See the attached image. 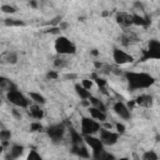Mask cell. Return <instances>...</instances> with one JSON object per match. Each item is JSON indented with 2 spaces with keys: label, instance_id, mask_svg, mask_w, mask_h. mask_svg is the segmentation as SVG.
I'll return each mask as SVG.
<instances>
[{
  "label": "cell",
  "instance_id": "6da1fadb",
  "mask_svg": "<svg viewBox=\"0 0 160 160\" xmlns=\"http://www.w3.org/2000/svg\"><path fill=\"white\" fill-rule=\"evenodd\" d=\"M125 78L129 82L130 90H138V89H146L151 86L155 82V79L146 72H134V71H126Z\"/></svg>",
  "mask_w": 160,
  "mask_h": 160
},
{
  "label": "cell",
  "instance_id": "7a4b0ae2",
  "mask_svg": "<svg viewBox=\"0 0 160 160\" xmlns=\"http://www.w3.org/2000/svg\"><path fill=\"white\" fill-rule=\"evenodd\" d=\"M6 98L11 104H14L15 106H19V108H28L30 105V100L21 91H19L16 88L8 90Z\"/></svg>",
  "mask_w": 160,
  "mask_h": 160
},
{
  "label": "cell",
  "instance_id": "3957f363",
  "mask_svg": "<svg viewBox=\"0 0 160 160\" xmlns=\"http://www.w3.org/2000/svg\"><path fill=\"white\" fill-rule=\"evenodd\" d=\"M54 46H55L56 52H59L61 55H69V54H74L76 51V46L74 45V42H71L65 36H59L55 40Z\"/></svg>",
  "mask_w": 160,
  "mask_h": 160
},
{
  "label": "cell",
  "instance_id": "277c9868",
  "mask_svg": "<svg viewBox=\"0 0 160 160\" xmlns=\"http://www.w3.org/2000/svg\"><path fill=\"white\" fill-rule=\"evenodd\" d=\"M100 122H98L95 119H90L86 116L81 118V134L84 135H92L100 130Z\"/></svg>",
  "mask_w": 160,
  "mask_h": 160
},
{
  "label": "cell",
  "instance_id": "5b68a950",
  "mask_svg": "<svg viewBox=\"0 0 160 160\" xmlns=\"http://www.w3.org/2000/svg\"><path fill=\"white\" fill-rule=\"evenodd\" d=\"M46 132L52 142H60L65 134V125L64 124H55L46 129Z\"/></svg>",
  "mask_w": 160,
  "mask_h": 160
},
{
  "label": "cell",
  "instance_id": "8992f818",
  "mask_svg": "<svg viewBox=\"0 0 160 160\" xmlns=\"http://www.w3.org/2000/svg\"><path fill=\"white\" fill-rule=\"evenodd\" d=\"M84 141L88 146L92 149V158L96 159L98 155L104 150V144L101 142L100 139L92 136V135H84Z\"/></svg>",
  "mask_w": 160,
  "mask_h": 160
},
{
  "label": "cell",
  "instance_id": "52a82bcc",
  "mask_svg": "<svg viewBox=\"0 0 160 160\" xmlns=\"http://www.w3.org/2000/svg\"><path fill=\"white\" fill-rule=\"evenodd\" d=\"M148 59H160V42L155 39L150 40L149 49L145 50L144 56L141 58V61H145Z\"/></svg>",
  "mask_w": 160,
  "mask_h": 160
},
{
  "label": "cell",
  "instance_id": "ba28073f",
  "mask_svg": "<svg viewBox=\"0 0 160 160\" xmlns=\"http://www.w3.org/2000/svg\"><path fill=\"white\" fill-rule=\"evenodd\" d=\"M100 140H101V142L104 144V145H114V144H116V141H118V139H119V134L118 132H112V131H110L109 129H105V128H100Z\"/></svg>",
  "mask_w": 160,
  "mask_h": 160
},
{
  "label": "cell",
  "instance_id": "9c48e42d",
  "mask_svg": "<svg viewBox=\"0 0 160 160\" xmlns=\"http://www.w3.org/2000/svg\"><path fill=\"white\" fill-rule=\"evenodd\" d=\"M112 58H114L115 64L118 65H124V64H129L134 61V58L131 55H129L124 50H120L119 48H115L112 50Z\"/></svg>",
  "mask_w": 160,
  "mask_h": 160
},
{
  "label": "cell",
  "instance_id": "30bf717a",
  "mask_svg": "<svg viewBox=\"0 0 160 160\" xmlns=\"http://www.w3.org/2000/svg\"><path fill=\"white\" fill-rule=\"evenodd\" d=\"M112 109H114L115 114H116L118 116H120L121 119H124V120H129L130 116H131L129 108H128L124 102H121V101H116V102L114 104Z\"/></svg>",
  "mask_w": 160,
  "mask_h": 160
},
{
  "label": "cell",
  "instance_id": "8fae6325",
  "mask_svg": "<svg viewBox=\"0 0 160 160\" xmlns=\"http://www.w3.org/2000/svg\"><path fill=\"white\" fill-rule=\"evenodd\" d=\"M116 22L122 28H128V26L132 25L131 15L130 14H125V12H118L116 14Z\"/></svg>",
  "mask_w": 160,
  "mask_h": 160
},
{
  "label": "cell",
  "instance_id": "7c38bea8",
  "mask_svg": "<svg viewBox=\"0 0 160 160\" xmlns=\"http://www.w3.org/2000/svg\"><path fill=\"white\" fill-rule=\"evenodd\" d=\"M72 152L75 155H78L79 158H84V159H89L90 158V154H89V150L85 145L81 144H76V145H72Z\"/></svg>",
  "mask_w": 160,
  "mask_h": 160
},
{
  "label": "cell",
  "instance_id": "4fadbf2b",
  "mask_svg": "<svg viewBox=\"0 0 160 160\" xmlns=\"http://www.w3.org/2000/svg\"><path fill=\"white\" fill-rule=\"evenodd\" d=\"M131 22L132 25H136V26H148L150 25V20L148 16H141L139 14H132L131 15Z\"/></svg>",
  "mask_w": 160,
  "mask_h": 160
},
{
  "label": "cell",
  "instance_id": "5bb4252c",
  "mask_svg": "<svg viewBox=\"0 0 160 160\" xmlns=\"http://www.w3.org/2000/svg\"><path fill=\"white\" fill-rule=\"evenodd\" d=\"M134 101H135V104H138V105H140V106L149 108V106L152 105L154 99H152L151 95H145V94H144V95H139Z\"/></svg>",
  "mask_w": 160,
  "mask_h": 160
},
{
  "label": "cell",
  "instance_id": "9a60e30c",
  "mask_svg": "<svg viewBox=\"0 0 160 160\" xmlns=\"http://www.w3.org/2000/svg\"><path fill=\"white\" fill-rule=\"evenodd\" d=\"M89 112H90V116L95 120H99V121H105L106 120V114L105 111L98 109V108H94V106H89Z\"/></svg>",
  "mask_w": 160,
  "mask_h": 160
},
{
  "label": "cell",
  "instance_id": "2e32d148",
  "mask_svg": "<svg viewBox=\"0 0 160 160\" xmlns=\"http://www.w3.org/2000/svg\"><path fill=\"white\" fill-rule=\"evenodd\" d=\"M24 150H25V148H24L22 145L14 144V145L11 146V149H10V154H9L6 158H8V159H9V158H10V159H18V158H20V156L22 155Z\"/></svg>",
  "mask_w": 160,
  "mask_h": 160
},
{
  "label": "cell",
  "instance_id": "e0dca14e",
  "mask_svg": "<svg viewBox=\"0 0 160 160\" xmlns=\"http://www.w3.org/2000/svg\"><path fill=\"white\" fill-rule=\"evenodd\" d=\"M69 131H70V140L72 142V145H76V144H81L84 141V136L82 134L78 132L72 126L69 128Z\"/></svg>",
  "mask_w": 160,
  "mask_h": 160
},
{
  "label": "cell",
  "instance_id": "ac0fdd59",
  "mask_svg": "<svg viewBox=\"0 0 160 160\" xmlns=\"http://www.w3.org/2000/svg\"><path fill=\"white\" fill-rule=\"evenodd\" d=\"M75 91H76V94L80 96L81 100H86V99H89V98L91 96L90 91H89L88 89H85L81 84H75Z\"/></svg>",
  "mask_w": 160,
  "mask_h": 160
},
{
  "label": "cell",
  "instance_id": "d6986e66",
  "mask_svg": "<svg viewBox=\"0 0 160 160\" xmlns=\"http://www.w3.org/2000/svg\"><path fill=\"white\" fill-rule=\"evenodd\" d=\"M30 115H31L34 119L40 120V119L44 118V110H42V109L40 108V105H38V104L31 105V106H30Z\"/></svg>",
  "mask_w": 160,
  "mask_h": 160
},
{
  "label": "cell",
  "instance_id": "ffe728a7",
  "mask_svg": "<svg viewBox=\"0 0 160 160\" xmlns=\"http://www.w3.org/2000/svg\"><path fill=\"white\" fill-rule=\"evenodd\" d=\"M136 41H138V39H136L135 35H132V34H124V35L120 36V42H121L122 45H125V46L131 45L132 42H136Z\"/></svg>",
  "mask_w": 160,
  "mask_h": 160
},
{
  "label": "cell",
  "instance_id": "44dd1931",
  "mask_svg": "<svg viewBox=\"0 0 160 160\" xmlns=\"http://www.w3.org/2000/svg\"><path fill=\"white\" fill-rule=\"evenodd\" d=\"M29 96H30V99L35 102V104H38V105H44L45 102H46V100H45V98L40 94V92H35V91H31L30 94H29Z\"/></svg>",
  "mask_w": 160,
  "mask_h": 160
},
{
  "label": "cell",
  "instance_id": "7402d4cb",
  "mask_svg": "<svg viewBox=\"0 0 160 160\" xmlns=\"http://www.w3.org/2000/svg\"><path fill=\"white\" fill-rule=\"evenodd\" d=\"M12 88H15V85L8 79V78H5V76H1L0 75V89H4V90H10V89H12Z\"/></svg>",
  "mask_w": 160,
  "mask_h": 160
},
{
  "label": "cell",
  "instance_id": "603a6c76",
  "mask_svg": "<svg viewBox=\"0 0 160 160\" xmlns=\"http://www.w3.org/2000/svg\"><path fill=\"white\" fill-rule=\"evenodd\" d=\"M89 101L94 105V108H98V109H100V110H102V111H105V105H104V102L101 101V100H99L98 98H95V96H90L89 98Z\"/></svg>",
  "mask_w": 160,
  "mask_h": 160
},
{
  "label": "cell",
  "instance_id": "cb8c5ba5",
  "mask_svg": "<svg viewBox=\"0 0 160 160\" xmlns=\"http://www.w3.org/2000/svg\"><path fill=\"white\" fill-rule=\"evenodd\" d=\"M4 24L6 26H24L25 25L24 21L18 20V19H5L4 20Z\"/></svg>",
  "mask_w": 160,
  "mask_h": 160
},
{
  "label": "cell",
  "instance_id": "d4e9b609",
  "mask_svg": "<svg viewBox=\"0 0 160 160\" xmlns=\"http://www.w3.org/2000/svg\"><path fill=\"white\" fill-rule=\"evenodd\" d=\"M5 61L8 64H16L18 62V54L16 52H8L5 56Z\"/></svg>",
  "mask_w": 160,
  "mask_h": 160
},
{
  "label": "cell",
  "instance_id": "484cf974",
  "mask_svg": "<svg viewBox=\"0 0 160 160\" xmlns=\"http://www.w3.org/2000/svg\"><path fill=\"white\" fill-rule=\"evenodd\" d=\"M158 159H159V155L156 152H154L152 150L146 151L142 155V160H158Z\"/></svg>",
  "mask_w": 160,
  "mask_h": 160
},
{
  "label": "cell",
  "instance_id": "4316f807",
  "mask_svg": "<svg viewBox=\"0 0 160 160\" xmlns=\"http://www.w3.org/2000/svg\"><path fill=\"white\" fill-rule=\"evenodd\" d=\"M11 139V131L10 130H0V141H9Z\"/></svg>",
  "mask_w": 160,
  "mask_h": 160
},
{
  "label": "cell",
  "instance_id": "83f0119b",
  "mask_svg": "<svg viewBox=\"0 0 160 160\" xmlns=\"http://www.w3.org/2000/svg\"><path fill=\"white\" fill-rule=\"evenodd\" d=\"M0 10H1L2 12H5V14H14V12L16 11V9H15L14 6H11V5H2V6L0 8Z\"/></svg>",
  "mask_w": 160,
  "mask_h": 160
},
{
  "label": "cell",
  "instance_id": "f1b7e54d",
  "mask_svg": "<svg viewBox=\"0 0 160 160\" xmlns=\"http://www.w3.org/2000/svg\"><path fill=\"white\" fill-rule=\"evenodd\" d=\"M46 79H49V80H58L59 79V72L56 70H50L46 74Z\"/></svg>",
  "mask_w": 160,
  "mask_h": 160
},
{
  "label": "cell",
  "instance_id": "f546056e",
  "mask_svg": "<svg viewBox=\"0 0 160 160\" xmlns=\"http://www.w3.org/2000/svg\"><path fill=\"white\" fill-rule=\"evenodd\" d=\"M81 85H82L85 89L90 90V89L92 88V85H94V81H92L91 79H84V80L81 81Z\"/></svg>",
  "mask_w": 160,
  "mask_h": 160
},
{
  "label": "cell",
  "instance_id": "4dcf8cb0",
  "mask_svg": "<svg viewBox=\"0 0 160 160\" xmlns=\"http://www.w3.org/2000/svg\"><path fill=\"white\" fill-rule=\"evenodd\" d=\"M66 60L65 59H55V61H54V65L56 66V68H65L66 66Z\"/></svg>",
  "mask_w": 160,
  "mask_h": 160
},
{
  "label": "cell",
  "instance_id": "1f68e13d",
  "mask_svg": "<svg viewBox=\"0 0 160 160\" xmlns=\"http://www.w3.org/2000/svg\"><path fill=\"white\" fill-rule=\"evenodd\" d=\"M28 159L29 160H41V156L35 151V150H31L28 155Z\"/></svg>",
  "mask_w": 160,
  "mask_h": 160
},
{
  "label": "cell",
  "instance_id": "d6a6232c",
  "mask_svg": "<svg viewBox=\"0 0 160 160\" xmlns=\"http://www.w3.org/2000/svg\"><path fill=\"white\" fill-rule=\"evenodd\" d=\"M41 130H42V125L40 122H31L30 131H41Z\"/></svg>",
  "mask_w": 160,
  "mask_h": 160
},
{
  "label": "cell",
  "instance_id": "836d02e7",
  "mask_svg": "<svg viewBox=\"0 0 160 160\" xmlns=\"http://www.w3.org/2000/svg\"><path fill=\"white\" fill-rule=\"evenodd\" d=\"M60 28L59 26H51L50 29H48V30H45V32H48V34H54V35H59L60 34Z\"/></svg>",
  "mask_w": 160,
  "mask_h": 160
},
{
  "label": "cell",
  "instance_id": "e575fe53",
  "mask_svg": "<svg viewBox=\"0 0 160 160\" xmlns=\"http://www.w3.org/2000/svg\"><path fill=\"white\" fill-rule=\"evenodd\" d=\"M115 128H116V130H118V134H124L125 132V125L124 124H121V122H115Z\"/></svg>",
  "mask_w": 160,
  "mask_h": 160
},
{
  "label": "cell",
  "instance_id": "d590c367",
  "mask_svg": "<svg viewBox=\"0 0 160 160\" xmlns=\"http://www.w3.org/2000/svg\"><path fill=\"white\" fill-rule=\"evenodd\" d=\"M60 21H61V16H56V18L50 22V25H51V26H56V24L60 22Z\"/></svg>",
  "mask_w": 160,
  "mask_h": 160
},
{
  "label": "cell",
  "instance_id": "8d00e7d4",
  "mask_svg": "<svg viewBox=\"0 0 160 160\" xmlns=\"http://www.w3.org/2000/svg\"><path fill=\"white\" fill-rule=\"evenodd\" d=\"M11 112H12V115H14V116H15L18 120H20V119H21V114H20V112H19L16 109H12V110H11Z\"/></svg>",
  "mask_w": 160,
  "mask_h": 160
},
{
  "label": "cell",
  "instance_id": "74e56055",
  "mask_svg": "<svg viewBox=\"0 0 160 160\" xmlns=\"http://www.w3.org/2000/svg\"><path fill=\"white\" fill-rule=\"evenodd\" d=\"M68 26H69V25H68V22H65V21H60V24H59L60 30H65Z\"/></svg>",
  "mask_w": 160,
  "mask_h": 160
},
{
  "label": "cell",
  "instance_id": "f35d334b",
  "mask_svg": "<svg viewBox=\"0 0 160 160\" xmlns=\"http://www.w3.org/2000/svg\"><path fill=\"white\" fill-rule=\"evenodd\" d=\"M64 78H65V79H76L78 75H76V74H66Z\"/></svg>",
  "mask_w": 160,
  "mask_h": 160
},
{
  "label": "cell",
  "instance_id": "ab89813d",
  "mask_svg": "<svg viewBox=\"0 0 160 160\" xmlns=\"http://www.w3.org/2000/svg\"><path fill=\"white\" fill-rule=\"evenodd\" d=\"M135 8H138V9H140V10H144L142 4H141V2H139V1H136V2H135Z\"/></svg>",
  "mask_w": 160,
  "mask_h": 160
},
{
  "label": "cell",
  "instance_id": "60d3db41",
  "mask_svg": "<svg viewBox=\"0 0 160 160\" xmlns=\"http://www.w3.org/2000/svg\"><path fill=\"white\" fill-rule=\"evenodd\" d=\"M81 105H82V106H90V101H89L88 99H86V100H82V101H81Z\"/></svg>",
  "mask_w": 160,
  "mask_h": 160
},
{
  "label": "cell",
  "instance_id": "b9f144b4",
  "mask_svg": "<svg viewBox=\"0 0 160 160\" xmlns=\"http://www.w3.org/2000/svg\"><path fill=\"white\" fill-rule=\"evenodd\" d=\"M90 54H91L92 56H98V55H99V51H98L96 49H92V50L90 51Z\"/></svg>",
  "mask_w": 160,
  "mask_h": 160
},
{
  "label": "cell",
  "instance_id": "7bdbcfd3",
  "mask_svg": "<svg viewBox=\"0 0 160 160\" xmlns=\"http://www.w3.org/2000/svg\"><path fill=\"white\" fill-rule=\"evenodd\" d=\"M94 66H95L96 69H101L102 64H101V62H99V61H95V62H94Z\"/></svg>",
  "mask_w": 160,
  "mask_h": 160
},
{
  "label": "cell",
  "instance_id": "ee69618b",
  "mask_svg": "<svg viewBox=\"0 0 160 160\" xmlns=\"http://www.w3.org/2000/svg\"><path fill=\"white\" fill-rule=\"evenodd\" d=\"M30 6H32V8H36V6H38V4H36V0H30Z\"/></svg>",
  "mask_w": 160,
  "mask_h": 160
},
{
  "label": "cell",
  "instance_id": "f6af8a7d",
  "mask_svg": "<svg viewBox=\"0 0 160 160\" xmlns=\"http://www.w3.org/2000/svg\"><path fill=\"white\" fill-rule=\"evenodd\" d=\"M104 128H105V129H109V130H111V128H112V124H109V122H106V124L104 125Z\"/></svg>",
  "mask_w": 160,
  "mask_h": 160
},
{
  "label": "cell",
  "instance_id": "bcb514c9",
  "mask_svg": "<svg viewBox=\"0 0 160 160\" xmlns=\"http://www.w3.org/2000/svg\"><path fill=\"white\" fill-rule=\"evenodd\" d=\"M108 15H109V11H104L102 12V16H108Z\"/></svg>",
  "mask_w": 160,
  "mask_h": 160
},
{
  "label": "cell",
  "instance_id": "7dc6e473",
  "mask_svg": "<svg viewBox=\"0 0 160 160\" xmlns=\"http://www.w3.org/2000/svg\"><path fill=\"white\" fill-rule=\"evenodd\" d=\"M2 150H4V146H2V145H0V154L2 152Z\"/></svg>",
  "mask_w": 160,
  "mask_h": 160
},
{
  "label": "cell",
  "instance_id": "c3c4849f",
  "mask_svg": "<svg viewBox=\"0 0 160 160\" xmlns=\"http://www.w3.org/2000/svg\"><path fill=\"white\" fill-rule=\"evenodd\" d=\"M0 105H1V100H0Z\"/></svg>",
  "mask_w": 160,
  "mask_h": 160
}]
</instances>
